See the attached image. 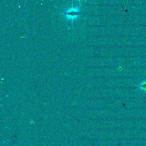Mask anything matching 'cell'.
Masks as SVG:
<instances>
[{"instance_id":"6da1fadb","label":"cell","mask_w":146,"mask_h":146,"mask_svg":"<svg viewBox=\"0 0 146 146\" xmlns=\"http://www.w3.org/2000/svg\"><path fill=\"white\" fill-rule=\"evenodd\" d=\"M85 13H83L78 11L76 8H72L69 9L68 11L64 13V15L67 17L68 18L73 19L76 18L77 16L83 15Z\"/></svg>"},{"instance_id":"7a4b0ae2","label":"cell","mask_w":146,"mask_h":146,"mask_svg":"<svg viewBox=\"0 0 146 146\" xmlns=\"http://www.w3.org/2000/svg\"><path fill=\"white\" fill-rule=\"evenodd\" d=\"M138 87L143 91H146V80L144 81L139 84Z\"/></svg>"}]
</instances>
